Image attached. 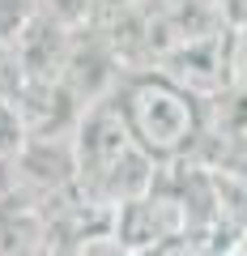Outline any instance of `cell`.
I'll return each mask as SVG.
<instances>
[{
	"label": "cell",
	"instance_id": "6da1fadb",
	"mask_svg": "<svg viewBox=\"0 0 247 256\" xmlns=\"http://www.w3.org/2000/svg\"><path fill=\"white\" fill-rule=\"evenodd\" d=\"M111 98L124 116L132 146L154 166L183 162L205 137V102L158 68L124 73Z\"/></svg>",
	"mask_w": 247,
	"mask_h": 256
},
{
	"label": "cell",
	"instance_id": "7a4b0ae2",
	"mask_svg": "<svg viewBox=\"0 0 247 256\" xmlns=\"http://www.w3.org/2000/svg\"><path fill=\"white\" fill-rule=\"evenodd\" d=\"M68 38L60 26H51V22H43L34 13V18L21 26V34L13 38V56H17V68H21V86H47V82H60V73H64V60H68Z\"/></svg>",
	"mask_w": 247,
	"mask_h": 256
},
{
	"label": "cell",
	"instance_id": "277c9868",
	"mask_svg": "<svg viewBox=\"0 0 247 256\" xmlns=\"http://www.w3.org/2000/svg\"><path fill=\"white\" fill-rule=\"evenodd\" d=\"M21 141H26V132H21V120L13 111V102H0V158H13L21 150Z\"/></svg>",
	"mask_w": 247,
	"mask_h": 256
},
{
	"label": "cell",
	"instance_id": "3957f363",
	"mask_svg": "<svg viewBox=\"0 0 247 256\" xmlns=\"http://www.w3.org/2000/svg\"><path fill=\"white\" fill-rule=\"evenodd\" d=\"M34 13L51 26H60L64 34H81L94 26V13H98V0H30Z\"/></svg>",
	"mask_w": 247,
	"mask_h": 256
},
{
	"label": "cell",
	"instance_id": "5b68a950",
	"mask_svg": "<svg viewBox=\"0 0 247 256\" xmlns=\"http://www.w3.org/2000/svg\"><path fill=\"white\" fill-rule=\"evenodd\" d=\"M21 94V68L9 43H0V102H13Z\"/></svg>",
	"mask_w": 247,
	"mask_h": 256
}]
</instances>
